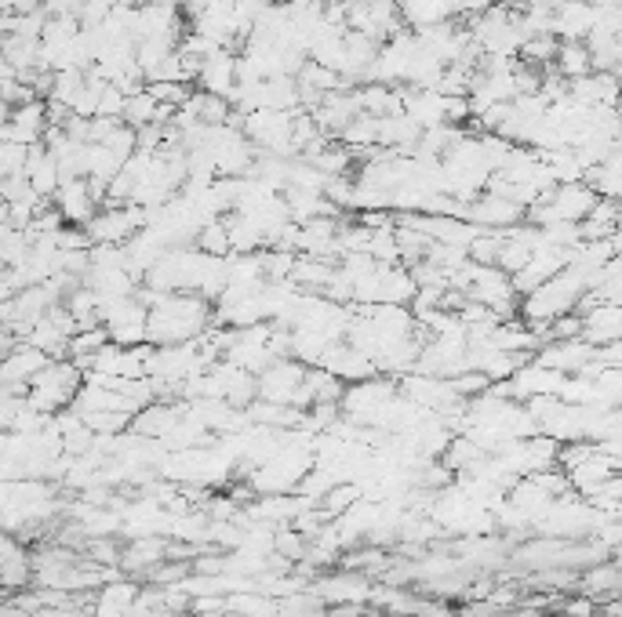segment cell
Instances as JSON below:
<instances>
[{
	"instance_id": "obj_1",
	"label": "cell",
	"mask_w": 622,
	"mask_h": 617,
	"mask_svg": "<svg viewBox=\"0 0 622 617\" xmlns=\"http://www.w3.org/2000/svg\"><path fill=\"white\" fill-rule=\"evenodd\" d=\"M212 309H207L204 295L193 291H175V295H161L150 306V345H186L207 334L212 323Z\"/></svg>"
},
{
	"instance_id": "obj_2",
	"label": "cell",
	"mask_w": 622,
	"mask_h": 617,
	"mask_svg": "<svg viewBox=\"0 0 622 617\" xmlns=\"http://www.w3.org/2000/svg\"><path fill=\"white\" fill-rule=\"evenodd\" d=\"M88 374L77 368L74 360H51L45 371L29 382V403L45 414H59L69 411L77 400V393L85 389Z\"/></svg>"
},
{
	"instance_id": "obj_3",
	"label": "cell",
	"mask_w": 622,
	"mask_h": 617,
	"mask_svg": "<svg viewBox=\"0 0 622 617\" xmlns=\"http://www.w3.org/2000/svg\"><path fill=\"white\" fill-rule=\"evenodd\" d=\"M309 368L303 360L288 357V360H277L274 368H266L258 374V400H269V403H295L299 389H303Z\"/></svg>"
},
{
	"instance_id": "obj_4",
	"label": "cell",
	"mask_w": 622,
	"mask_h": 617,
	"mask_svg": "<svg viewBox=\"0 0 622 617\" xmlns=\"http://www.w3.org/2000/svg\"><path fill=\"white\" fill-rule=\"evenodd\" d=\"M51 131V113L45 99L23 102V106L8 110L4 120V142H23V145H40Z\"/></svg>"
},
{
	"instance_id": "obj_5",
	"label": "cell",
	"mask_w": 622,
	"mask_h": 617,
	"mask_svg": "<svg viewBox=\"0 0 622 617\" xmlns=\"http://www.w3.org/2000/svg\"><path fill=\"white\" fill-rule=\"evenodd\" d=\"M55 207H59L62 215H66L69 226L85 229L91 218L99 215L102 196L91 190L88 179H69V182H62V190H59V196H55Z\"/></svg>"
},
{
	"instance_id": "obj_6",
	"label": "cell",
	"mask_w": 622,
	"mask_h": 617,
	"mask_svg": "<svg viewBox=\"0 0 622 617\" xmlns=\"http://www.w3.org/2000/svg\"><path fill=\"white\" fill-rule=\"evenodd\" d=\"M48 363H51V357H48L45 349H37V345L23 342L15 352H8V357H4L0 382H4V385H29L40 371L48 368Z\"/></svg>"
},
{
	"instance_id": "obj_7",
	"label": "cell",
	"mask_w": 622,
	"mask_h": 617,
	"mask_svg": "<svg viewBox=\"0 0 622 617\" xmlns=\"http://www.w3.org/2000/svg\"><path fill=\"white\" fill-rule=\"evenodd\" d=\"M317 595L328 603H368L371 600V584L360 570H342L331 574V578L317 581Z\"/></svg>"
},
{
	"instance_id": "obj_8",
	"label": "cell",
	"mask_w": 622,
	"mask_h": 617,
	"mask_svg": "<svg viewBox=\"0 0 622 617\" xmlns=\"http://www.w3.org/2000/svg\"><path fill=\"white\" fill-rule=\"evenodd\" d=\"M139 584L131 578H117L110 584H102L96 592V603H91V617H128L135 600H139Z\"/></svg>"
},
{
	"instance_id": "obj_9",
	"label": "cell",
	"mask_w": 622,
	"mask_h": 617,
	"mask_svg": "<svg viewBox=\"0 0 622 617\" xmlns=\"http://www.w3.org/2000/svg\"><path fill=\"white\" fill-rule=\"evenodd\" d=\"M196 247L207 250V255H215V258H230L233 240H230V226H226V218H212V222H204L201 233H196Z\"/></svg>"
},
{
	"instance_id": "obj_10",
	"label": "cell",
	"mask_w": 622,
	"mask_h": 617,
	"mask_svg": "<svg viewBox=\"0 0 622 617\" xmlns=\"http://www.w3.org/2000/svg\"><path fill=\"white\" fill-rule=\"evenodd\" d=\"M557 59H561V66L572 73V77H579V73L586 69V51L579 44H564L561 51H557Z\"/></svg>"
}]
</instances>
